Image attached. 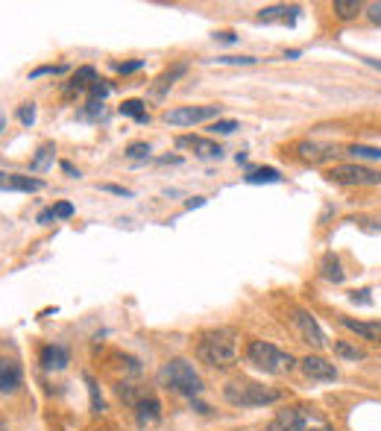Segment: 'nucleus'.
<instances>
[{
    "mask_svg": "<svg viewBox=\"0 0 381 431\" xmlns=\"http://www.w3.org/2000/svg\"><path fill=\"white\" fill-rule=\"evenodd\" d=\"M176 147L194 150L197 159H220V156H223V147H220L218 141L200 138V135H182V138H176Z\"/></svg>",
    "mask_w": 381,
    "mask_h": 431,
    "instance_id": "9d476101",
    "label": "nucleus"
},
{
    "mask_svg": "<svg viewBox=\"0 0 381 431\" xmlns=\"http://www.w3.org/2000/svg\"><path fill=\"white\" fill-rule=\"evenodd\" d=\"M326 179L335 185H381V171H372L367 164H335L331 171H326Z\"/></svg>",
    "mask_w": 381,
    "mask_h": 431,
    "instance_id": "423d86ee",
    "label": "nucleus"
},
{
    "mask_svg": "<svg viewBox=\"0 0 381 431\" xmlns=\"http://www.w3.org/2000/svg\"><path fill=\"white\" fill-rule=\"evenodd\" d=\"M0 431H6V422H4V420H0Z\"/></svg>",
    "mask_w": 381,
    "mask_h": 431,
    "instance_id": "49530a36",
    "label": "nucleus"
},
{
    "mask_svg": "<svg viewBox=\"0 0 381 431\" xmlns=\"http://www.w3.org/2000/svg\"><path fill=\"white\" fill-rule=\"evenodd\" d=\"M296 150H299L305 159H311V161H320V159L331 156V147H320V144H308V141H302Z\"/></svg>",
    "mask_w": 381,
    "mask_h": 431,
    "instance_id": "a878e982",
    "label": "nucleus"
},
{
    "mask_svg": "<svg viewBox=\"0 0 381 431\" xmlns=\"http://www.w3.org/2000/svg\"><path fill=\"white\" fill-rule=\"evenodd\" d=\"M299 370L305 373V378H311V381H335L338 378V367L335 364H328L326 358L320 355H308L299 361Z\"/></svg>",
    "mask_w": 381,
    "mask_h": 431,
    "instance_id": "1a4fd4ad",
    "label": "nucleus"
},
{
    "mask_svg": "<svg viewBox=\"0 0 381 431\" xmlns=\"http://www.w3.org/2000/svg\"><path fill=\"white\" fill-rule=\"evenodd\" d=\"M323 276L328 279V282H335V284H340L343 279H346V273H343V267H340V258L338 255H326L323 258Z\"/></svg>",
    "mask_w": 381,
    "mask_h": 431,
    "instance_id": "412c9836",
    "label": "nucleus"
},
{
    "mask_svg": "<svg viewBox=\"0 0 381 431\" xmlns=\"http://www.w3.org/2000/svg\"><path fill=\"white\" fill-rule=\"evenodd\" d=\"M121 115L135 117L138 124H147V121H150V115H147V109H144V100H124V103H121Z\"/></svg>",
    "mask_w": 381,
    "mask_h": 431,
    "instance_id": "5701e85b",
    "label": "nucleus"
},
{
    "mask_svg": "<svg viewBox=\"0 0 381 431\" xmlns=\"http://www.w3.org/2000/svg\"><path fill=\"white\" fill-rule=\"evenodd\" d=\"M335 352H338L340 358H349V361H361V358H364V352H361L358 346H352V344H346V341H335Z\"/></svg>",
    "mask_w": 381,
    "mask_h": 431,
    "instance_id": "c756f323",
    "label": "nucleus"
},
{
    "mask_svg": "<svg viewBox=\"0 0 381 431\" xmlns=\"http://www.w3.org/2000/svg\"><path fill=\"white\" fill-rule=\"evenodd\" d=\"M159 385L179 396H190V399H197L203 393V378L185 358H173V361H168L159 370Z\"/></svg>",
    "mask_w": 381,
    "mask_h": 431,
    "instance_id": "39448f33",
    "label": "nucleus"
},
{
    "mask_svg": "<svg viewBox=\"0 0 381 431\" xmlns=\"http://www.w3.org/2000/svg\"><path fill=\"white\" fill-rule=\"evenodd\" d=\"M355 305H372V297H370V291L364 287V291H352V297H349Z\"/></svg>",
    "mask_w": 381,
    "mask_h": 431,
    "instance_id": "e433bc0d",
    "label": "nucleus"
},
{
    "mask_svg": "<svg viewBox=\"0 0 381 431\" xmlns=\"http://www.w3.org/2000/svg\"><path fill=\"white\" fill-rule=\"evenodd\" d=\"M364 15L370 23H375V27H381V0H375V4L364 6Z\"/></svg>",
    "mask_w": 381,
    "mask_h": 431,
    "instance_id": "72a5a7b5",
    "label": "nucleus"
},
{
    "mask_svg": "<svg viewBox=\"0 0 381 431\" xmlns=\"http://www.w3.org/2000/svg\"><path fill=\"white\" fill-rule=\"evenodd\" d=\"M94 83H97V70H94L91 65H82L77 74H74V80L65 85V94H77V91H82V88H91Z\"/></svg>",
    "mask_w": 381,
    "mask_h": 431,
    "instance_id": "dca6fc26",
    "label": "nucleus"
},
{
    "mask_svg": "<svg viewBox=\"0 0 381 431\" xmlns=\"http://www.w3.org/2000/svg\"><path fill=\"white\" fill-rule=\"evenodd\" d=\"M41 188H44V182H41V179L0 171V191H23V194H33V191H41Z\"/></svg>",
    "mask_w": 381,
    "mask_h": 431,
    "instance_id": "f8f14e48",
    "label": "nucleus"
},
{
    "mask_svg": "<svg viewBox=\"0 0 381 431\" xmlns=\"http://www.w3.org/2000/svg\"><path fill=\"white\" fill-rule=\"evenodd\" d=\"M247 185H276L281 182V174L276 171V167H255V171H249L244 176Z\"/></svg>",
    "mask_w": 381,
    "mask_h": 431,
    "instance_id": "6ab92c4d",
    "label": "nucleus"
},
{
    "mask_svg": "<svg viewBox=\"0 0 381 431\" xmlns=\"http://www.w3.org/2000/svg\"><path fill=\"white\" fill-rule=\"evenodd\" d=\"M62 171H65L68 176H80V171H77V167L70 164V161H62Z\"/></svg>",
    "mask_w": 381,
    "mask_h": 431,
    "instance_id": "37998d69",
    "label": "nucleus"
},
{
    "mask_svg": "<svg viewBox=\"0 0 381 431\" xmlns=\"http://www.w3.org/2000/svg\"><path fill=\"white\" fill-rule=\"evenodd\" d=\"M291 323H294V329H296V334H299L302 344H308L311 349H326V334H323V329L317 326L314 314H308V311H302V308H294Z\"/></svg>",
    "mask_w": 381,
    "mask_h": 431,
    "instance_id": "6e6552de",
    "label": "nucleus"
},
{
    "mask_svg": "<svg viewBox=\"0 0 381 431\" xmlns=\"http://www.w3.org/2000/svg\"><path fill=\"white\" fill-rule=\"evenodd\" d=\"M264 431H331V425L317 408H308V405H288V408H281L264 425Z\"/></svg>",
    "mask_w": 381,
    "mask_h": 431,
    "instance_id": "7ed1b4c3",
    "label": "nucleus"
},
{
    "mask_svg": "<svg viewBox=\"0 0 381 431\" xmlns=\"http://www.w3.org/2000/svg\"><path fill=\"white\" fill-rule=\"evenodd\" d=\"M53 214H56V218H70V214H74V206H70V203H56L53 206Z\"/></svg>",
    "mask_w": 381,
    "mask_h": 431,
    "instance_id": "4c0bfd02",
    "label": "nucleus"
},
{
    "mask_svg": "<svg viewBox=\"0 0 381 431\" xmlns=\"http://www.w3.org/2000/svg\"><path fill=\"white\" fill-rule=\"evenodd\" d=\"M135 417H138V425L147 428V425H156L161 420V405L156 396H144L138 405H135Z\"/></svg>",
    "mask_w": 381,
    "mask_h": 431,
    "instance_id": "4468645a",
    "label": "nucleus"
},
{
    "mask_svg": "<svg viewBox=\"0 0 381 431\" xmlns=\"http://www.w3.org/2000/svg\"><path fill=\"white\" fill-rule=\"evenodd\" d=\"M85 385H88V396H91V411H94V414H103L106 405H103V396H100L97 381H94L91 376H85Z\"/></svg>",
    "mask_w": 381,
    "mask_h": 431,
    "instance_id": "bb28decb",
    "label": "nucleus"
},
{
    "mask_svg": "<svg viewBox=\"0 0 381 431\" xmlns=\"http://www.w3.org/2000/svg\"><path fill=\"white\" fill-rule=\"evenodd\" d=\"M223 399L229 405H235V408H264V405L279 402L281 393L258 385V381H249V378H235L223 388Z\"/></svg>",
    "mask_w": 381,
    "mask_h": 431,
    "instance_id": "20e7f679",
    "label": "nucleus"
},
{
    "mask_svg": "<svg viewBox=\"0 0 381 431\" xmlns=\"http://www.w3.org/2000/svg\"><path fill=\"white\" fill-rule=\"evenodd\" d=\"M70 364V352L62 344H50L41 349V367L44 370H65Z\"/></svg>",
    "mask_w": 381,
    "mask_h": 431,
    "instance_id": "2eb2a0df",
    "label": "nucleus"
},
{
    "mask_svg": "<svg viewBox=\"0 0 381 431\" xmlns=\"http://www.w3.org/2000/svg\"><path fill=\"white\" fill-rule=\"evenodd\" d=\"M349 153L355 156V161H381V147H367V144H352Z\"/></svg>",
    "mask_w": 381,
    "mask_h": 431,
    "instance_id": "b1692460",
    "label": "nucleus"
},
{
    "mask_svg": "<svg viewBox=\"0 0 381 431\" xmlns=\"http://www.w3.org/2000/svg\"><path fill=\"white\" fill-rule=\"evenodd\" d=\"M50 220H56V214H53V208H44V211L38 214V223H41V226H50Z\"/></svg>",
    "mask_w": 381,
    "mask_h": 431,
    "instance_id": "ea45409f",
    "label": "nucleus"
},
{
    "mask_svg": "<svg viewBox=\"0 0 381 431\" xmlns=\"http://www.w3.org/2000/svg\"><path fill=\"white\" fill-rule=\"evenodd\" d=\"M53 153H56V147H53V144H41V147H38V153H36V159L30 161V171H33V174H41V171H47V167H50V161H53Z\"/></svg>",
    "mask_w": 381,
    "mask_h": 431,
    "instance_id": "4be33fe9",
    "label": "nucleus"
},
{
    "mask_svg": "<svg viewBox=\"0 0 381 431\" xmlns=\"http://www.w3.org/2000/svg\"><path fill=\"white\" fill-rule=\"evenodd\" d=\"M88 91H91V100H100V103H103V97L109 94V85H106L103 80H97V83H94Z\"/></svg>",
    "mask_w": 381,
    "mask_h": 431,
    "instance_id": "c9c22d12",
    "label": "nucleus"
},
{
    "mask_svg": "<svg viewBox=\"0 0 381 431\" xmlns=\"http://www.w3.org/2000/svg\"><path fill=\"white\" fill-rule=\"evenodd\" d=\"M185 70H188L185 65H173L171 70H164V74L156 80V85H153V97H156V100H159V97H164V91H168V88H171V85L185 74Z\"/></svg>",
    "mask_w": 381,
    "mask_h": 431,
    "instance_id": "a211bd4d",
    "label": "nucleus"
},
{
    "mask_svg": "<svg viewBox=\"0 0 381 431\" xmlns=\"http://www.w3.org/2000/svg\"><path fill=\"white\" fill-rule=\"evenodd\" d=\"M68 70V65H41V68H36L33 74H30V80H38V77H59V74H65Z\"/></svg>",
    "mask_w": 381,
    "mask_h": 431,
    "instance_id": "7c9ffc66",
    "label": "nucleus"
},
{
    "mask_svg": "<svg viewBox=\"0 0 381 431\" xmlns=\"http://www.w3.org/2000/svg\"><path fill=\"white\" fill-rule=\"evenodd\" d=\"M124 153H127V159H129V161H144V159H150V153H153V150H150V144H147V141H135V144H129V147H127Z\"/></svg>",
    "mask_w": 381,
    "mask_h": 431,
    "instance_id": "cd10ccee",
    "label": "nucleus"
},
{
    "mask_svg": "<svg viewBox=\"0 0 381 431\" xmlns=\"http://www.w3.org/2000/svg\"><path fill=\"white\" fill-rule=\"evenodd\" d=\"M338 323L343 329H349L352 334H358V338L370 341V344H381V320H352V317L340 314Z\"/></svg>",
    "mask_w": 381,
    "mask_h": 431,
    "instance_id": "9b49d317",
    "label": "nucleus"
},
{
    "mask_svg": "<svg viewBox=\"0 0 381 431\" xmlns=\"http://www.w3.org/2000/svg\"><path fill=\"white\" fill-rule=\"evenodd\" d=\"M23 381V373L18 367V361L12 358H0V393H15Z\"/></svg>",
    "mask_w": 381,
    "mask_h": 431,
    "instance_id": "ddd939ff",
    "label": "nucleus"
},
{
    "mask_svg": "<svg viewBox=\"0 0 381 431\" xmlns=\"http://www.w3.org/2000/svg\"><path fill=\"white\" fill-rule=\"evenodd\" d=\"M4 127H6V117H4V115H0V132H4Z\"/></svg>",
    "mask_w": 381,
    "mask_h": 431,
    "instance_id": "a18cd8bd",
    "label": "nucleus"
},
{
    "mask_svg": "<svg viewBox=\"0 0 381 431\" xmlns=\"http://www.w3.org/2000/svg\"><path fill=\"white\" fill-rule=\"evenodd\" d=\"M197 358L214 370H229L241 358V338H237L235 329H226V326L208 329L197 341Z\"/></svg>",
    "mask_w": 381,
    "mask_h": 431,
    "instance_id": "f257e3e1",
    "label": "nucleus"
},
{
    "mask_svg": "<svg viewBox=\"0 0 381 431\" xmlns=\"http://www.w3.org/2000/svg\"><path fill=\"white\" fill-rule=\"evenodd\" d=\"M331 9H335V15L340 21H352V18H358L364 12V4H361V0H335Z\"/></svg>",
    "mask_w": 381,
    "mask_h": 431,
    "instance_id": "aec40b11",
    "label": "nucleus"
},
{
    "mask_svg": "<svg viewBox=\"0 0 381 431\" xmlns=\"http://www.w3.org/2000/svg\"><path fill=\"white\" fill-rule=\"evenodd\" d=\"M200 206H205V197H194V200H188L185 203V208L190 211V208H200Z\"/></svg>",
    "mask_w": 381,
    "mask_h": 431,
    "instance_id": "79ce46f5",
    "label": "nucleus"
},
{
    "mask_svg": "<svg viewBox=\"0 0 381 431\" xmlns=\"http://www.w3.org/2000/svg\"><path fill=\"white\" fill-rule=\"evenodd\" d=\"M235 129H237V121H232V117H218V121L208 127L211 135H232Z\"/></svg>",
    "mask_w": 381,
    "mask_h": 431,
    "instance_id": "c85d7f7f",
    "label": "nucleus"
},
{
    "mask_svg": "<svg viewBox=\"0 0 381 431\" xmlns=\"http://www.w3.org/2000/svg\"><path fill=\"white\" fill-rule=\"evenodd\" d=\"M220 115V106H176L164 112V124L171 127H194Z\"/></svg>",
    "mask_w": 381,
    "mask_h": 431,
    "instance_id": "0eeeda50",
    "label": "nucleus"
},
{
    "mask_svg": "<svg viewBox=\"0 0 381 431\" xmlns=\"http://www.w3.org/2000/svg\"><path fill=\"white\" fill-rule=\"evenodd\" d=\"M247 361L267 376H288L296 367V358L291 352L279 349L270 341H258V338L247 344Z\"/></svg>",
    "mask_w": 381,
    "mask_h": 431,
    "instance_id": "f03ea898",
    "label": "nucleus"
},
{
    "mask_svg": "<svg viewBox=\"0 0 381 431\" xmlns=\"http://www.w3.org/2000/svg\"><path fill=\"white\" fill-rule=\"evenodd\" d=\"M18 121H21L23 127H33V124H36V103H21Z\"/></svg>",
    "mask_w": 381,
    "mask_h": 431,
    "instance_id": "2f4dec72",
    "label": "nucleus"
},
{
    "mask_svg": "<svg viewBox=\"0 0 381 431\" xmlns=\"http://www.w3.org/2000/svg\"><path fill=\"white\" fill-rule=\"evenodd\" d=\"M302 56V50H288V53H284V59H299Z\"/></svg>",
    "mask_w": 381,
    "mask_h": 431,
    "instance_id": "c03bdc74",
    "label": "nucleus"
},
{
    "mask_svg": "<svg viewBox=\"0 0 381 431\" xmlns=\"http://www.w3.org/2000/svg\"><path fill=\"white\" fill-rule=\"evenodd\" d=\"M106 115V106L100 103V100H88L80 112H77V117L80 121H100V117Z\"/></svg>",
    "mask_w": 381,
    "mask_h": 431,
    "instance_id": "393cba45",
    "label": "nucleus"
},
{
    "mask_svg": "<svg viewBox=\"0 0 381 431\" xmlns=\"http://www.w3.org/2000/svg\"><path fill=\"white\" fill-rule=\"evenodd\" d=\"M299 15V6H267L258 12V21H284V23H294Z\"/></svg>",
    "mask_w": 381,
    "mask_h": 431,
    "instance_id": "f3484780",
    "label": "nucleus"
},
{
    "mask_svg": "<svg viewBox=\"0 0 381 431\" xmlns=\"http://www.w3.org/2000/svg\"><path fill=\"white\" fill-rule=\"evenodd\" d=\"M141 68H144V62H141V59H135V62H114L117 74H135V70H141Z\"/></svg>",
    "mask_w": 381,
    "mask_h": 431,
    "instance_id": "f704fd0d",
    "label": "nucleus"
},
{
    "mask_svg": "<svg viewBox=\"0 0 381 431\" xmlns=\"http://www.w3.org/2000/svg\"><path fill=\"white\" fill-rule=\"evenodd\" d=\"M214 62H220V65H255L258 59L255 56H218Z\"/></svg>",
    "mask_w": 381,
    "mask_h": 431,
    "instance_id": "473e14b6",
    "label": "nucleus"
},
{
    "mask_svg": "<svg viewBox=\"0 0 381 431\" xmlns=\"http://www.w3.org/2000/svg\"><path fill=\"white\" fill-rule=\"evenodd\" d=\"M103 191H109V194H117V197H132L129 188H121V185H100Z\"/></svg>",
    "mask_w": 381,
    "mask_h": 431,
    "instance_id": "58836bf2",
    "label": "nucleus"
},
{
    "mask_svg": "<svg viewBox=\"0 0 381 431\" xmlns=\"http://www.w3.org/2000/svg\"><path fill=\"white\" fill-rule=\"evenodd\" d=\"M214 38H218V41H223V44H235V41H237V36H235L232 30H223V33H218Z\"/></svg>",
    "mask_w": 381,
    "mask_h": 431,
    "instance_id": "a19ab883",
    "label": "nucleus"
}]
</instances>
